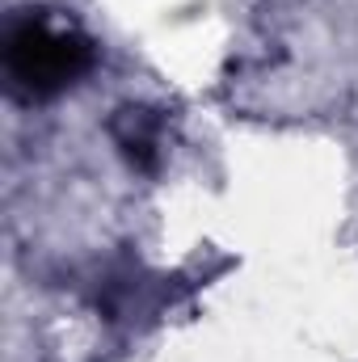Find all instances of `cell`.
Segmentation results:
<instances>
[{"label":"cell","mask_w":358,"mask_h":362,"mask_svg":"<svg viewBox=\"0 0 358 362\" xmlns=\"http://www.w3.org/2000/svg\"><path fill=\"white\" fill-rule=\"evenodd\" d=\"M89 68H93V42L81 30L51 21L47 13H25L4 34L8 85H13V93H21L30 101L64 93Z\"/></svg>","instance_id":"cell-1"},{"label":"cell","mask_w":358,"mask_h":362,"mask_svg":"<svg viewBox=\"0 0 358 362\" xmlns=\"http://www.w3.org/2000/svg\"><path fill=\"white\" fill-rule=\"evenodd\" d=\"M110 135H114V144L122 148V156H127L135 169H144V173L156 169L161 148H156V118H152L148 110H139V105L118 110V118L110 122Z\"/></svg>","instance_id":"cell-2"}]
</instances>
